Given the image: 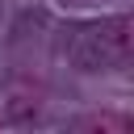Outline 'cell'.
I'll list each match as a JSON object with an SVG mask.
<instances>
[{
	"label": "cell",
	"instance_id": "cell-1",
	"mask_svg": "<svg viewBox=\"0 0 134 134\" xmlns=\"http://www.w3.org/2000/svg\"><path fill=\"white\" fill-rule=\"evenodd\" d=\"M100 38L109 42L113 59H126V54H130V21H126V17H121V21H113V25H109Z\"/></svg>",
	"mask_w": 134,
	"mask_h": 134
}]
</instances>
